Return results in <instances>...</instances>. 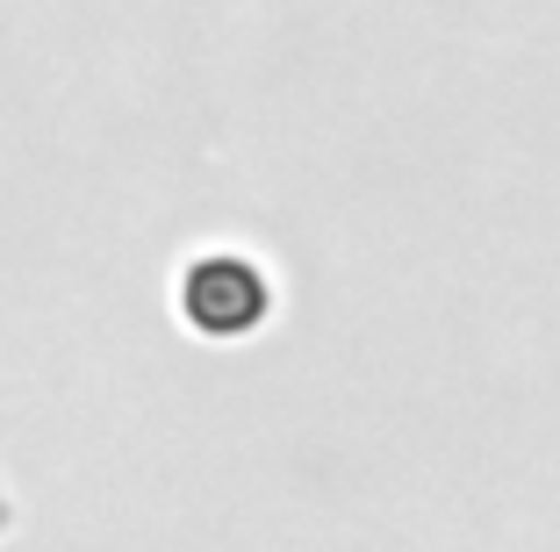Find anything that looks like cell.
<instances>
[{"mask_svg":"<svg viewBox=\"0 0 560 552\" xmlns=\"http://www.w3.org/2000/svg\"><path fill=\"white\" fill-rule=\"evenodd\" d=\"M173 302H180V324L195 330V338L237 344L273 316V280H266V266H252L245 251H201V259L180 266Z\"/></svg>","mask_w":560,"mask_h":552,"instance_id":"1","label":"cell"}]
</instances>
